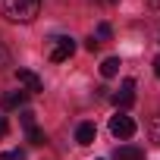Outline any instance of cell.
I'll use <instances>...</instances> for the list:
<instances>
[{
	"label": "cell",
	"mask_w": 160,
	"mask_h": 160,
	"mask_svg": "<svg viewBox=\"0 0 160 160\" xmlns=\"http://www.w3.org/2000/svg\"><path fill=\"white\" fill-rule=\"evenodd\" d=\"M41 13V0H0V16L7 22H35Z\"/></svg>",
	"instance_id": "6da1fadb"
},
{
	"label": "cell",
	"mask_w": 160,
	"mask_h": 160,
	"mask_svg": "<svg viewBox=\"0 0 160 160\" xmlns=\"http://www.w3.org/2000/svg\"><path fill=\"white\" fill-rule=\"evenodd\" d=\"M110 135H113V138H122V141H126V138H132V135H135V119H132V116H126V113L119 110V113L110 119Z\"/></svg>",
	"instance_id": "7a4b0ae2"
},
{
	"label": "cell",
	"mask_w": 160,
	"mask_h": 160,
	"mask_svg": "<svg viewBox=\"0 0 160 160\" xmlns=\"http://www.w3.org/2000/svg\"><path fill=\"white\" fill-rule=\"evenodd\" d=\"M75 53V41L72 38H57V44H53V50H50V60L53 63H63V60H69Z\"/></svg>",
	"instance_id": "3957f363"
},
{
	"label": "cell",
	"mask_w": 160,
	"mask_h": 160,
	"mask_svg": "<svg viewBox=\"0 0 160 160\" xmlns=\"http://www.w3.org/2000/svg\"><path fill=\"white\" fill-rule=\"evenodd\" d=\"M132 101H135V82H132V78H126V82L119 85V91L113 94V104L126 110V107H132Z\"/></svg>",
	"instance_id": "277c9868"
},
{
	"label": "cell",
	"mask_w": 160,
	"mask_h": 160,
	"mask_svg": "<svg viewBox=\"0 0 160 160\" xmlns=\"http://www.w3.org/2000/svg\"><path fill=\"white\" fill-rule=\"evenodd\" d=\"M16 78H19V85H22V91H28V94H38L44 85H41V78L32 72V69H19L16 72Z\"/></svg>",
	"instance_id": "5b68a950"
},
{
	"label": "cell",
	"mask_w": 160,
	"mask_h": 160,
	"mask_svg": "<svg viewBox=\"0 0 160 160\" xmlns=\"http://www.w3.org/2000/svg\"><path fill=\"white\" fill-rule=\"evenodd\" d=\"M25 101H28V91L19 88V91H7L3 98H0V107H3V110H19Z\"/></svg>",
	"instance_id": "8992f818"
},
{
	"label": "cell",
	"mask_w": 160,
	"mask_h": 160,
	"mask_svg": "<svg viewBox=\"0 0 160 160\" xmlns=\"http://www.w3.org/2000/svg\"><path fill=\"white\" fill-rule=\"evenodd\" d=\"M113 160H144V151L135 148V144H119L116 154H113Z\"/></svg>",
	"instance_id": "52a82bcc"
},
{
	"label": "cell",
	"mask_w": 160,
	"mask_h": 160,
	"mask_svg": "<svg viewBox=\"0 0 160 160\" xmlns=\"http://www.w3.org/2000/svg\"><path fill=\"white\" fill-rule=\"evenodd\" d=\"M94 135H98L94 122H82V126L75 129V141H78V144H91V141H94Z\"/></svg>",
	"instance_id": "ba28073f"
},
{
	"label": "cell",
	"mask_w": 160,
	"mask_h": 160,
	"mask_svg": "<svg viewBox=\"0 0 160 160\" xmlns=\"http://www.w3.org/2000/svg\"><path fill=\"white\" fill-rule=\"evenodd\" d=\"M119 66H122L119 57H107V60L101 63V75H104V78H113V75L119 72Z\"/></svg>",
	"instance_id": "9c48e42d"
},
{
	"label": "cell",
	"mask_w": 160,
	"mask_h": 160,
	"mask_svg": "<svg viewBox=\"0 0 160 160\" xmlns=\"http://www.w3.org/2000/svg\"><path fill=\"white\" fill-rule=\"evenodd\" d=\"M25 138H28V144H44L47 138H44V132L32 122V126H25Z\"/></svg>",
	"instance_id": "30bf717a"
},
{
	"label": "cell",
	"mask_w": 160,
	"mask_h": 160,
	"mask_svg": "<svg viewBox=\"0 0 160 160\" xmlns=\"http://www.w3.org/2000/svg\"><path fill=\"white\" fill-rule=\"evenodd\" d=\"M10 63H13V57H10V50L3 47V41H0V69H7Z\"/></svg>",
	"instance_id": "8fae6325"
},
{
	"label": "cell",
	"mask_w": 160,
	"mask_h": 160,
	"mask_svg": "<svg viewBox=\"0 0 160 160\" xmlns=\"http://www.w3.org/2000/svg\"><path fill=\"white\" fill-rule=\"evenodd\" d=\"M0 160H25V151H10V154H0Z\"/></svg>",
	"instance_id": "7c38bea8"
},
{
	"label": "cell",
	"mask_w": 160,
	"mask_h": 160,
	"mask_svg": "<svg viewBox=\"0 0 160 160\" xmlns=\"http://www.w3.org/2000/svg\"><path fill=\"white\" fill-rule=\"evenodd\" d=\"M98 38H101V41H107V38H110V25H107V22H101V25H98Z\"/></svg>",
	"instance_id": "4fadbf2b"
},
{
	"label": "cell",
	"mask_w": 160,
	"mask_h": 160,
	"mask_svg": "<svg viewBox=\"0 0 160 160\" xmlns=\"http://www.w3.org/2000/svg\"><path fill=\"white\" fill-rule=\"evenodd\" d=\"M7 132H10V126H7V119L0 116V138H7Z\"/></svg>",
	"instance_id": "5bb4252c"
},
{
	"label": "cell",
	"mask_w": 160,
	"mask_h": 160,
	"mask_svg": "<svg viewBox=\"0 0 160 160\" xmlns=\"http://www.w3.org/2000/svg\"><path fill=\"white\" fill-rule=\"evenodd\" d=\"M154 138H157V141H160V116H157V119H154Z\"/></svg>",
	"instance_id": "9a60e30c"
},
{
	"label": "cell",
	"mask_w": 160,
	"mask_h": 160,
	"mask_svg": "<svg viewBox=\"0 0 160 160\" xmlns=\"http://www.w3.org/2000/svg\"><path fill=\"white\" fill-rule=\"evenodd\" d=\"M98 3H101V7H116L119 0H98Z\"/></svg>",
	"instance_id": "2e32d148"
},
{
	"label": "cell",
	"mask_w": 160,
	"mask_h": 160,
	"mask_svg": "<svg viewBox=\"0 0 160 160\" xmlns=\"http://www.w3.org/2000/svg\"><path fill=\"white\" fill-rule=\"evenodd\" d=\"M154 75H157V78H160V57H157V60H154Z\"/></svg>",
	"instance_id": "e0dca14e"
},
{
	"label": "cell",
	"mask_w": 160,
	"mask_h": 160,
	"mask_svg": "<svg viewBox=\"0 0 160 160\" xmlns=\"http://www.w3.org/2000/svg\"><path fill=\"white\" fill-rule=\"evenodd\" d=\"M151 3H154V7H160V0H151Z\"/></svg>",
	"instance_id": "ac0fdd59"
}]
</instances>
